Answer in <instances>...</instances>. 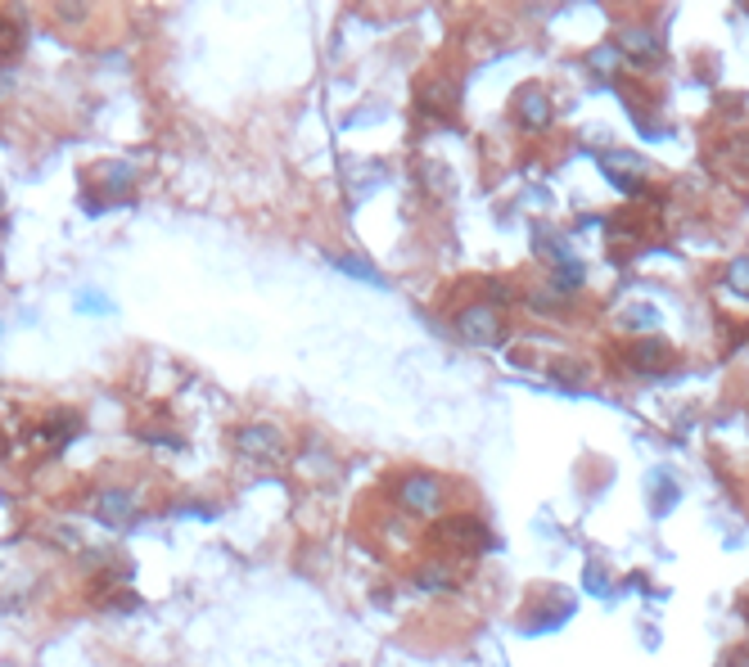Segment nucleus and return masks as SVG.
I'll return each instance as SVG.
<instances>
[{
	"instance_id": "9d476101",
	"label": "nucleus",
	"mask_w": 749,
	"mask_h": 667,
	"mask_svg": "<svg viewBox=\"0 0 749 667\" xmlns=\"http://www.w3.org/2000/svg\"><path fill=\"white\" fill-rule=\"evenodd\" d=\"M735 667H749V658H740V663H735Z\"/></svg>"
},
{
	"instance_id": "6e6552de",
	"label": "nucleus",
	"mask_w": 749,
	"mask_h": 667,
	"mask_svg": "<svg viewBox=\"0 0 749 667\" xmlns=\"http://www.w3.org/2000/svg\"><path fill=\"white\" fill-rule=\"evenodd\" d=\"M627 46H632V55H636V59H650L654 37H650V32H627Z\"/></svg>"
},
{
	"instance_id": "7ed1b4c3",
	"label": "nucleus",
	"mask_w": 749,
	"mask_h": 667,
	"mask_svg": "<svg viewBox=\"0 0 749 667\" xmlns=\"http://www.w3.org/2000/svg\"><path fill=\"white\" fill-rule=\"evenodd\" d=\"M456 325H461L465 339H474V343H497L501 339V320H497L492 307H470V311H461Z\"/></svg>"
},
{
	"instance_id": "20e7f679",
	"label": "nucleus",
	"mask_w": 749,
	"mask_h": 667,
	"mask_svg": "<svg viewBox=\"0 0 749 667\" xmlns=\"http://www.w3.org/2000/svg\"><path fill=\"white\" fill-rule=\"evenodd\" d=\"M239 447H244V456L280 460V433H271V429H248V433H239Z\"/></svg>"
},
{
	"instance_id": "39448f33",
	"label": "nucleus",
	"mask_w": 749,
	"mask_h": 667,
	"mask_svg": "<svg viewBox=\"0 0 749 667\" xmlns=\"http://www.w3.org/2000/svg\"><path fill=\"white\" fill-rule=\"evenodd\" d=\"M519 118H524V127H546L551 122V104H546V95L537 91V86H528L524 95H519Z\"/></svg>"
},
{
	"instance_id": "0eeeda50",
	"label": "nucleus",
	"mask_w": 749,
	"mask_h": 667,
	"mask_svg": "<svg viewBox=\"0 0 749 667\" xmlns=\"http://www.w3.org/2000/svg\"><path fill=\"white\" fill-rule=\"evenodd\" d=\"M726 289L740 293V298H749V257H735V262L726 266Z\"/></svg>"
},
{
	"instance_id": "423d86ee",
	"label": "nucleus",
	"mask_w": 749,
	"mask_h": 667,
	"mask_svg": "<svg viewBox=\"0 0 749 667\" xmlns=\"http://www.w3.org/2000/svg\"><path fill=\"white\" fill-rule=\"evenodd\" d=\"M632 361H641V366H659V361H668V343H663V339H641L636 352H632Z\"/></svg>"
},
{
	"instance_id": "1a4fd4ad",
	"label": "nucleus",
	"mask_w": 749,
	"mask_h": 667,
	"mask_svg": "<svg viewBox=\"0 0 749 667\" xmlns=\"http://www.w3.org/2000/svg\"><path fill=\"white\" fill-rule=\"evenodd\" d=\"M555 280H560V284H564V289H573V284H578V280H582V266H578V262H569V257H564V262H560V271H555Z\"/></svg>"
},
{
	"instance_id": "f03ea898",
	"label": "nucleus",
	"mask_w": 749,
	"mask_h": 667,
	"mask_svg": "<svg viewBox=\"0 0 749 667\" xmlns=\"http://www.w3.org/2000/svg\"><path fill=\"white\" fill-rule=\"evenodd\" d=\"M398 496H402V510H411V514H438V505H443V483H438L434 474H411V478L398 487Z\"/></svg>"
},
{
	"instance_id": "f257e3e1",
	"label": "nucleus",
	"mask_w": 749,
	"mask_h": 667,
	"mask_svg": "<svg viewBox=\"0 0 749 667\" xmlns=\"http://www.w3.org/2000/svg\"><path fill=\"white\" fill-rule=\"evenodd\" d=\"M434 537H438L443 546H452V550H465V555H474L479 546H488V528H483V519H474V514H452V519H443Z\"/></svg>"
}]
</instances>
